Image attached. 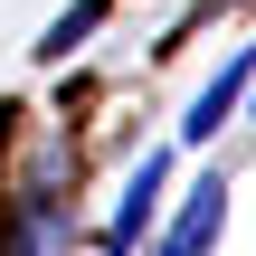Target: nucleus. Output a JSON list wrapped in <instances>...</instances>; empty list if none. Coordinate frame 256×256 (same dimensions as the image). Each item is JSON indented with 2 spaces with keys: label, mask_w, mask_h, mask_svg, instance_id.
<instances>
[{
  "label": "nucleus",
  "mask_w": 256,
  "mask_h": 256,
  "mask_svg": "<svg viewBox=\"0 0 256 256\" xmlns=\"http://www.w3.org/2000/svg\"><path fill=\"white\" fill-rule=\"evenodd\" d=\"M162 190H171V152H142L133 180H124V200H114V218H104V238H95V256H133L142 247L152 218H162Z\"/></svg>",
  "instance_id": "1"
},
{
  "label": "nucleus",
  "mask_w": 256,
  "mask_h": 256,
  "mask_svg": "<svg viewBox=\"0 0 256 256\" xmlns=\"http://www.w3.org/2000/svg\"><path fill=\"white\" fill-rule=\"evenodd\" d=\"M256 95V48H228V66L190 95V114H180V142H218V124H238V104Z\"/></svg>",
  "instance_id": "2"
},
{
  "label": "nucleus",
  "mask_w": 256,
  "mask_h": 256,
  "mask_svg": "<svg viewBox=\"0 0 256 256\" xmlns=\"http://www.w3.org/2000/svg\"><path fill=\"white\" fill-rule=\"evenodd\" d=\"M218 218H228V180L200 171V180H190V209L162 228V256H209V247H218Z\"/></svg>",
  "instance_id": "3"
},
{
  "label": "nucleus",
  "mask_w": 256,
  "mask_h": 256,
  "mask_svg": "<svg viewBox=\"0 0 256 256\" xmlns=\"http://www.w3.org/2000/svg\"><path fill=\"white\" fill-rule=\"evenodd\" d=\"M95 19H104V0H76L66 19H48V38H38V57H66V48H76V38L95 28Z\"/></svg>",
  "instance_id": "4"
}]
</instances>
